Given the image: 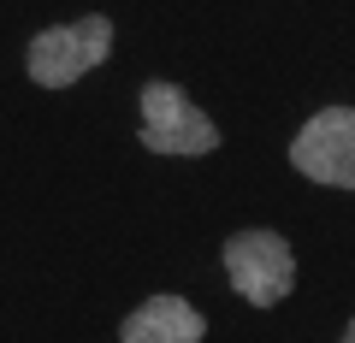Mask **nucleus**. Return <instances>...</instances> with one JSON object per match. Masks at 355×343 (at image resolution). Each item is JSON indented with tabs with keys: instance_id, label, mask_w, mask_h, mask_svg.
I'll use <instances>...</instances> for the list:
<instances>
[{
	"instance_id": "39448f33",
	"label": "nucleus",
	"mask_w": 355,
	"mask_h": 343,
	"mask_svg": "<svg viewBox=\"0 0 355 343\" xmlns=\"http://www.w3.org/2000/svg\"><path fill=\"white\" fill-rule=\"evenodd\" d=\"M202 331H207L202 314L184 296H154L119 326V337L125 343H202Z\"/></svg>"
},
{
	"instance_id": "f03ea898",
	"label": "nucleus",
	"mask_w": 355,
	"mask_h": 343,
	"mask_svg": "<svg viewBox=\"0 0 355 343\" xmlns=\"http://www.w3.org/2000/svg\"><path fill=\"white\" fill-rule=\"evenodd\" d=\"M107 48H113V24L101 12L77 18V24H60V30H42L30 42V77H36L42 89H65L83 71H95L107 60Z\"/></svg>"
},
{
	"instance_id": "20e7f679",
	"label": "nucleus",
	"mask_w": 355,
	"mask_h": 343,
	"mask_svg": "<svg viewBox=\"0 0 355 343\" xmlns=\"http://www.w3.org/2000/svg\"><path fill=\"white\" fill-rule=\"evenodd\" d=\"M142 142L154 154H214L219 130L207 113H196L172 83H142Z\"/></svg>"
},
{
	"instance_id": "7ed1b4c3",
	"label": "nucleus",
	"mask_w": 355,
	"mask_h": 343,
	"mask_svg": "<svg viewBox=\"0 0 355 343\" xmlns=\"http://www.w3.org/2000/svg\"><path fill=\"white\" fill-rule=\"evenodd\" d=\"M291 166L308 172L314 184L331 190H355V113L349 107H326L302 125V137L291 142Z\"/></svg>"
},
{
	"instance_id": "f257e3e1",
	"label": "nucleus",
	"mask_w": 355,
	"mask_h": 343,
	"mask_svg": "<svg viewBox=\"0 0 355 343\" xmlns=\"http://www.w3.org/2000/svg\"><path fill=\"white\" fill-rule=\"evenodd\" d=\"M225 272L237 284V296L249 308H272L291 296L296 284V261H291V243L279 231H237L225 243Z\"/></svg>"
}]
</instances>
